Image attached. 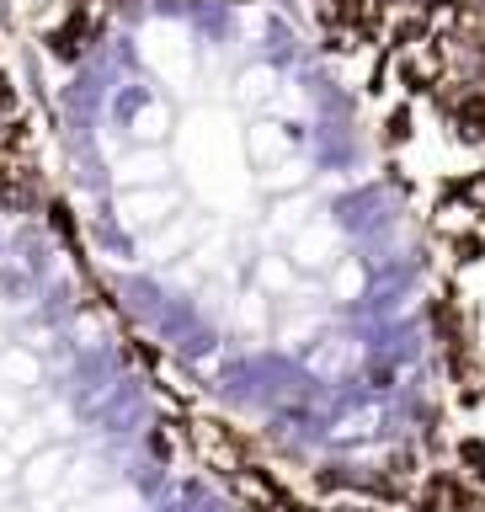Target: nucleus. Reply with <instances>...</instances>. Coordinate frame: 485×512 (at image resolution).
Here are the masks:
<instances>
[{"mask_svg": "<svg viewBox=\"0 0 485 512\" xmlns=\"http://www.w3.org/2000/svg\"><path fill=\"white\" fill-rule=\"evenodd\" d=\"M384 150L485 251V0H294Z\"/></svg>", "mask_w": 485, "mask_h": 512, "instance_id": "2", "label": "nucleus"}, {"mask_svg": "<svg viewBox=\"0 0 485 512\" xmlns=\"http://www.w3.org/2000/svg\"><path fill=\"white\" fill-rule=\"evenodd\" d=\"M118 224L192 310L208 459L246 512H485V256L294 0H43Z\"/></svg>", "mask_w": 485, "mask_h": 512, "instance_id": "1", "label": "nucleus"}]
</instances>
